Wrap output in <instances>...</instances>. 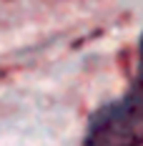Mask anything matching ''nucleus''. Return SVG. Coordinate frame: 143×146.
Masks as SVG:
<instances>
[{"label": "nucleus", "mask_w": 143, "mask_h": 146, "mask_svg": "<svg viewBox=\"0 0 143 146\" xmlns=\"http://www.w3.org/2000/svg\"><path fill=\"white\" fill-rule=\"evenodd\" d=\"M143 141V71L123 101L103 108L90 126L93 146H136Z\"/></svg>", "instance_id": "f257e3e1"}]
</instances>
